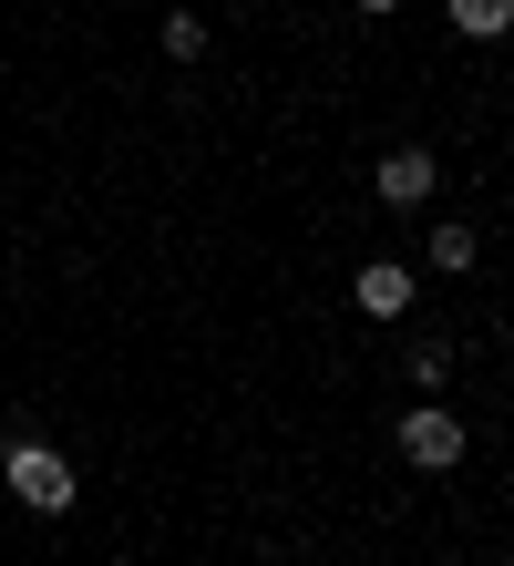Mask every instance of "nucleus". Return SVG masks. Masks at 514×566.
Returning a JSON list of instances; mask_svg holds the SVG:
<instances>
[{
	"label": "nucleus",
	"instance_id": "obj_6",
	"mask_svg": "<svg viewBox=\"0 0 514 566\" xmlns=\"http://www.w3.org/2000/svg\"><path fill=\"white\" fill-rule=\"evenodd\" d=\"M442 11H453L463 42H504V31H514V0H442Z\"/></svg>",
	"mask_w": 514,
	"mask_h": 566
},
{
	"label": "nucleus",
	"instance_id": "obj_5",
	"mask_svg": "<svg viewBox=\"0 0 514 566\" xmlns=\"http://www.w3.org/2000/svg\"><path fill=\"white\" fill-rule=\"evenodd\" d=\"M473 258H484V248H473V227H463V217H442L432 238H422V269H442V279H473Z\"/></svg>",
	"mask_w": 514,
	"mask_h": 566
},
{
	"label": "nucleus",
	"instance_id": "obj_7",
	"mask_svg": "<svg viewBox=\"0 0 514 566\" xmlns=\"http://www.w3.org/2000/svg\"><path fill=\"white\" fill-rule=\"evenodd\" d=\"M165 62H206V21H196V11L165 21Z\"/></svg>",
	"mask_w": 514,
	"mask_h": 566
},
{
	"label": "nucleus",
	"instance_id": "obj_2",
	"mask_svg": "<svg viewBox=\"0 0 514 566\" xmlns=\"http://www.w3.org/2000/svg\"><path fill=\"white\" fill-rule=\"evenodd\" d=\"M463 453H473L463 412H401V463H422V474H453Z\"/></svg>",
	"mask_w": 514,
	"mask_h": 566
},
{
	"label": "nucleus",
	"instance_id": "obj_8",
	"mask_svg": "<svg viewBox=\"0 0 514 566\" xmlns=\"http://www.w3.org/2000/svg\"><path fill=\"white\" fill-rule=\"evenodd\" d=\"M453 371V340H411V381H442Z\"/></svg>",
	"mask_w": 514,
	"mask_h": 566
},
{
	"label": "nucleus",
	"instance_id": "obj_4",
	"mask_svg": "<svg viewBox=\"0 0 514 566\" xmlns=\"http://www.w3.org/2000/svg\"><path fill=\"white\" fill-rule=\"evenodd\" d=\"M350 298H360V310H370V319H401V310H411V298H422V279H411V269H401V258H370V269L350 279Z\"/></svg>",
	"mask_w": 514,
	"mask_h": 566
},
{
	"label": "nucleus",
	"instance_id": "obj_1",
	"mask_svg": "<svg viewBox=\"0 0 514 566\" xmlns=\"http://www.w3.org/2000/svg\"><path fill=\"white\" fill-rule=\"evenodd\" d=\"M0 484H11L31 515H73V463H62L52 443H11L0 453Z\"/></svg>",
	"mask_w": 514,
	"mask_h": 566
},
{
	"label": "nucleus",
	"instance_id": "obj_3",
	"mask_svg": "<svg viewBox=\"0 0 514 566\" xmlns=\"http://www.w3.org/2000/svg\"><path fill=\"white\" fill-rule=\"evenodd\" d=\"M432 186H442V165H432L422 145H391L381 165H370V196H381V207H422Z\"/></svg>",
	"mask_w": 514,
	"mask_h": 566
},
{
	"label": "nucleus",
	"instance_id": "obj_9",
	"mask_svg": "<svg viewBox=\"0 0 514 566\" xmlns=\"http://www.w3.org/2000/svg\"><path fill=\"white\" fill-rule=\"evenodd\" d=\"M360 11H370V21H391V11H401V0H360Z\"/></svg>",
	"mask_w": 514,
	"mask_h": 566
}]
</instances>
